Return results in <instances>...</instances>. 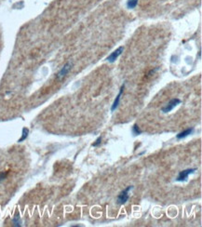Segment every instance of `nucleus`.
I'll return each instance as SVG.
<instances>
[{
	"instance_id": "9d476101",
	"label": "nucleus",
	"mask_w": 202,
	"mask_h": 227,
	"mask_svg": "<svg viewBox=\"0 0 202 227\" xmlns=\"http://www.w3.org/2000/svg\"><path fill=\"white\" fill-rule=\"evenodd\" d=\"M13 223H15L16 226H21V222H20V218L19 216H16L14 219H13Z\"/></svg>"
},
{
	"instance_id": "9b49d317",
	"label": "nucleus",
	"mask_w": 202,
	"mask_h": 227,
	"mask_svg": "<svg viewBox=\"0 0 202 227\" xmlns=\"http://www.w3.org/2000/svg\"><path fill=\"white\" fill-rule=\"evenodd\" d=\"M101 143H102V137H99V138H98V139L95 141V143H92V146H93V147H96V146L99 145Z\"/></svg>"
},
{
	"instance_id": "423d86ee",
	"label": "nucleus",
	"mask_w": 202,
	"mask_h": 227,
	"mask_svg": "<svg viewBox=\"0 0 202 227\" xmlns=\"http://www.w3.org/2000/svg\"><path fill=\"white\" fill-rule=\"evenodd\" d=\"M70 68H71V64H70V63H66V64L63 67V68L61 69V71L58 73V75H57L58 78H62V77L65 76L67 75V73L69 72Z\"/></svg>"
},
{
	"instance_id": "20e7f679",
	"label": "nucleus",
	"mask_w": 202,
	"mask_h": 227,
	"mask_svg": "<svg viewBox=\"0 0 202 227\" xmlns=\"http://www.w3.org/2000/svg\"><path fill=\"white\" fill-rule=\"evenodd\" d=\"M123 50H124V48L123 47H119L118 50H115L114 52H112L111 54L109 55V56L107 57V61L108 62H110V63H114V62H115V60H117L118 58V56L119 55L123 52Z\"/></svg>"
},
{
	"instance_id": "f8f14e48",
	"label": "nucleus",
	"mask_w": 202,
	"mask_h": 227,
	"mask_svg": "<svg viewBox=\"0 0 202 227\" xmlns=\"http://www.w3.org/2000/svg\"><path fill=\"white\" fill-rule=\"evenodd\" d=\"M6 176H7V172H6V173H3V172L0 173V182L3 181L5 178H6Z\"/></svg>"
},
{
	"instance_id": "f03ea898",
	"label": "nucleus",
	"mask_w": 202,
	"mask_h": 227,
	"mask_svg": "<svg viewBox=\"0 0 202 227\" xmlns=\"http://www.w3.org/2000/svg\"><path fill=\"white\" fill-rule=\"evenodd\" d=\"M196 170H197L196 169H185V170L181 171V172L179 173V175H178V177H177L176 181H177V182H183V181H185V180L187 179V177H188L189 175H190V174L194 173Z\"/></svg>"
},
{
	"instance_id": "f257e3e1",
	"label": "nucleus",
	"mask_w": 202,
	"mask_h": 227,
	"mask_svg": "<svg viewBox=\"0 0 202 227\" xmlns=\"http://www.w3.org/2000/svg\"><path fill=\"white\" fill-rule=\"evenodd\" d=\"M133 188V186H128L127 187L124 191H122L118 196V204L119 205H123L125 204L126 202L128 201V192H130V190H131Z\"/></svg>"
},
{
	"instance_id": "0eeeda50",
	"label": "nucleus",
	"mask_w": 202,
	"mask_h": 227,
	"mask_svg": "<svg viewBox=\"0 0 202 227\" xmlns=\"http://www.w3.org/2000/svg\"><path fill=\"white\" fill-rule=\"evenodd\" d=\"M193 130H194V128H187V130H185V131H183V132H181V133H179V134H177V136H176V138L177 139H183V138H185V137H187L188 135H190L192 132H193Z\"/></svg>"
},
{
	"instance_id": "7ed1b4c3",
	"label": "nucleus",
	"mask_w": 202,
	"mask_h": 227,
	"mask_svg": "<svg viewBox=\"0 0 202 227\" xmlns=\"http://www.w3.org/2000/svg\"><path fill=\"white\" fill-rule=\"evenodd\" d=\"M180 102H181V101L179 99H172V100H170V102L167 104V105L162 108V112L163 113H169V112H170L171 110H172L175 106L178 105Z\"/></svg>"
},
{
	"instance_id": "6e6552de",
	"label": "nucleus",
	"mask_w": 202,
	"mask_h": 227,
	"mask_svg": "<svg viewBox=\"0 0 202 227\" xmlns=\"http://www.w3.org/2000/svg\"><path fill=\"white\" fill-rule=\"evenodd\" d=\"M28 134H29V130H28L27 128H22V135L21 139L19 140V143H22V141L25 140L28 137Z\"/></svg>"
},
{
	"instance_id": "39448f33",
	"label": "nucleus",
	"mask_w": 202,
	"mask_h": 227,
	"mask_svg": "<svg viewBox=\"0 0 202 227\" xmlns=\"http://www.w3.org/2000/svg\"><path fill=\"white\" fill-rule=\"evenodd\" d=\"M124 87H125V85L122 86L121 89H120V91H119L118 95L115 97V100L114 101V103H113V105H112V107H111V111H112V112L115 111V110L118 107V104H119V102H120V98H121L122 92H123V90H124Z\"/></svg>"
},
{
	"instance_id": "1a4fd4ad",
	"label": "nucleus",
	"mask_w": 202,
	"mask_h": 227,
	"mask_svg": "<svg viewBox=\"0 0 202 227\" xmlns=\"http://www.w3.org/2000/svg\"><path fill=\"white\" fill-rule=\"evenodd\" d=\"M132 132H133L134 135H139V134L142 133V130H140V128L138 127V125L135 124V125L132 127Z\"/></svg>"
}]
</instances>
